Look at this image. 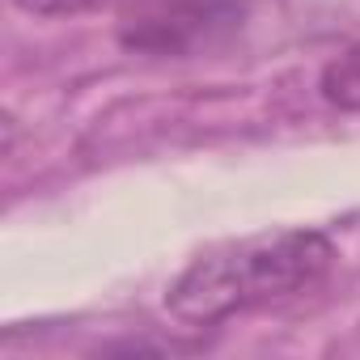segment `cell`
I'll return each instance as SVG.
<instances>
[{
	"label": "cell",
	"mask_w": 360,
	"mask_h": 360,
	"mask_svg": "<svg viewBox=\"0 0 360 360\" xmlns=\"http://www.w3.org/2000/svg\"><path fill=\"white\" fill-rule=\"evenodd\" d=\"M242 22V0H165V5L123 22L119 43L144 56H187L229 34Z\"/></svg>",
	"instance_id": "obj_2"
},
{
	"label": "cell",
	"mask_w": 360,
	"mask_h": 360,
	"mask_svg": "<svg viewBox=\"0 0 360 360\" xmlns=\"http://www.w3.org/2000/svg\"><path fill=\"white\" fill-rule=\"evenodd\" d=\"M13 5L30 18H81L94 9H106L110 0H13Z\"/></svg>",
	"instance_id": "obj_4"
},
{
	"label": "cell",
	"mask_w": 360,
	"mask_h": 360,
	"mask_svg": "<svg viewBox=\"0 0 360 360\" xmlns=\"http://www.w3.org/2000/svg\"><path fill=\"white\" fill-rule=\"evenodd\" d=\"M318 94H322V102H330L335 110L360 115V43H352L347 51H339V56L322 68Z\"/></svg>",
	"instance_id": "obj_3"
},
{
	"label": "cell",
	"mask_w": 360,
	"mask_h": 360,
	"mask_svg": "<svg viewBox=\"0 0 360 360\" xmlns=\"http://www.w3.org/2000/svg\"><path fill=\"white\" fill-rule=\"evenodd\" d=\"M335 267V242L318 229H271L200 255L165 292L183 326H217L233 314L309 292Z\"/></svg>",
	"instance_id": "obj_1"
}]
</instances>
